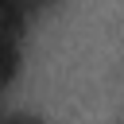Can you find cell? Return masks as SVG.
Here are the masks:
<instances>
[{"instance_id": "cell-1", "label": "cell", "mask_w": 124, "mask_h": 124, "mask_svg": "<svg viewBox=\"0 0 124 124\" xmlns=\"http://www.w3.org/2000/svg\"><path fill=\"white\" fill-rule=\"evenodd\" d=\"M27 4H31V0H27ZM35 4H50V0H35Z\"/></svg>"}]
</instances>
